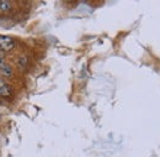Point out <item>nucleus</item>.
I'll use <instances>...</instances> for the list:
<instances>
[{"label": "nucleus", "instance_id": "nucleus-3", "mask_svg": "<svg viewBox=\"0 0 160 157\" xmlns=\"http://www.w3.org/2000/svg\"><path fill=\"white\" fill-rule=\"evenodd\" d=\"M14 97V88L6 79L0 77V98H12Z\"/></svg>", "mask_w": 160, "mask_h": 157}, {"label": "nucleus", "instance_id": "nucleus-4", "mask_svg": "<svg viewBox=\"0 0 160 157\" xmlns=\"http://www.w3.org/2000/svg\"><path fill=\"white\" fill-rule=\"evenodd\" d=\"M28 64H30V58H28L27 55L20 53V55L16 56V58H15V66H16L18 69H20V71H26V69L28 68Z\"/></svg>", "mask_w": 160, "mask_h": 157}, {"label": "nucleus", "instance_id": "nucleus-1", "mask_svg": "<svg viewBox=\"0 0 160 157\" xmlns=\"http://www.w3.org/2000/svg\"><path fill=\"white\" fill-rule=\"evenodd\" d=\"M14 74H15L14 66L10 62H8L6 57L1 53L0 55V76H1V78H12Z\"/></svg>", "mask_w": 160, "mask_h": 157}, {"label": "nucleus", "instance_id": "nucleus-5", "mask_svg": "<svg viewBox=\"0 0 160 157\" xmlns=\"http://www.w3.org/2000/svg\"><path fill=\"white\" fill-rule=\"evenodd\" d=\"M15 8V3L10 0H0V15H6L11 13Z\"/></svg>", "mask_w": 160, "mask_h": 157}, {"label": "nucleus", "instance_id": "nucleus-2", "mask_svg": "<svg viewBox=\"0 0 160 157\" xmlns=\"http://www.w3.org/2000/svg\"><path fill=\"white\" fill-rule=\"evenodd\" d=\"M16 47V41L11 36H5L0 35V52L4 53H10L15 50Z\"/></svg>", "mask_w": 160, "mask_h": 157}]
</instances>
